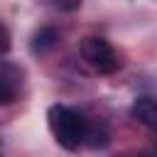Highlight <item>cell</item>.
Masks as SVG:
<instances>
[{"mask_svg": "<svg viewBox=\"0 0 157 157\" xmlns=\"http://www.w3.org/2000/svg\"><path fill=\"white\" fill-rule=\"evenodd\" d=\"M47 120H49V130L52 135L56 137V142L64 147V150H76L81 142H83V135H86V118L69 108V105H61V103H54L49 110H47Z\"/></svg>", "mask_w": 157, "mask_h": 157, "instance_id": "cell-1", "label": "cell"}, {"mask_svg": "<svg viewBox=\"0 0 157 157\" xmlns=\"http://www.w3.org/2000/svg\"><path fill=\"white\" fill-rule=\"evenodd\" d=\"M81 54L98 74H113L118 69V56L103 37H86L81 44Z\"/></svg>", "mask_w": 157, "mask_h": 157, "instance_id": "cell-2", "label": "cell"}, {"mask_svg": "<svg viewBox=\"0 0 157 157\" xmlns=\"http://www.w3.org/2000/svg\"><path fill=\"white\" fill-rule=\"evenodd\" d=\"M132 118H137L142 125L155 128L157 125V103L152 96H140L132 103Z\"/></svg>", "mask_w": 157, "mask_h": 157, "instance_id": "cell-3", "label": "cell"}, {"mask_svg": "<svg viewBox=\"0 0 157 157\" xmlns=\"http://www.w3.org/2000/svg\"><path fill=\"white\" fill-rule=\"evenodd\" d=\"M83 142L88 145V147H93V150H103L108 142H110V130H108V125L103 123V120H98V123H86V135H83Z\"/></svg>", "mask_w": 157, "mask_h": 157, "instance_id": "cell-4", "label": "cell"}, {"mask_svg": "<svg viewBox=\"0 0 157 157\" xmlns=\"http://www.w3.org/2000/svg\"><path fill=\"white\" fill-rule=\"evenodd\" d=\"M56 39H59V32H56V27H42L34 37H32V52L34 54H44V52H49L54 44H56Z\"/></svg>", "mask_w": 157, "mask_h": 157, "instance_id": "cell-5", "label": "cell"}, {"mask_svg": "<svg viewBox=\"0 0 157 157\" xmlns=\"http://www.w3.org/2000/svg\"><path fill=\"white\" fill-rule=\"evenodd\" d=\"M17 96V86L12 81H7L5 76H0V105H10Z\"/></svg>", "mask_w": 157, "mask_h": 157, "instance_id": "cell-6", "label": "cell"}, {"mask_svg": "<svg viewBox=\"0 0 157 157\" xmlns=\"http://www.w3.org/2000/svg\"><path fill=\"white\" fill-rule=\"evenodd\" d=\"M10 49V32L5 29V25L0 22V54H5Z\"/></svg>", "mask_w": 157, "mask_h": 157, "instance_id": "cell-7", "label": "cell"}, {"mask_svg": "<svg viewBox=\"0 0 157 157\" xmlns=\"http://www.w3.org/2000/svg\"><path fill=\"white\" fill-rule=\"evenodd\" d=\"M78 2H81V0H56L54 5L61 7V10H74V7H78Z\"/></svg>", "mask_w": 157, "mask_h": 157, "instance_id": "cell-8", "label": "cell"}, {"mask_svg": "<svg viewBox=\"0 0 157 157\" xmlns=\"http://www.w3.org/2000/svg\"><path fill=\"white\" fill-rule=\"evenodd\" d=\"M120 157H155L150 150H142V152H128V155H120Z\"/></svg>", "mask_w": 157, "mask_h": 157, "instance_id": "cell-9", "label": "cell"}]
</instances>
